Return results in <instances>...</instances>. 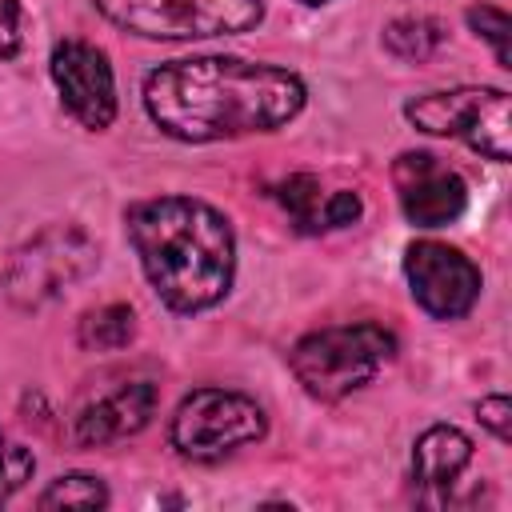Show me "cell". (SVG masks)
Listing matches in <instances>:
<instances>
[{"label": "cell", "instance_id": "1", "mask_svg": "<svg viewBox=\"0 0 512 512\" xmlns=\"http://www.w3.org/2000/svg\"><path fill=\"white\" fill-rule=\"evenodd\" d=\"M144 108L160 132L208 144L288 124L304 108V84L276 64L192 56L168 60L144 76Z\"/></svg>", "mask_w": 512, "mask_h": 512}, {"label": "cell", "instance_id": "2", "mask_svg": "<svg viewBox=\"0 0 512 512\" xmlns=\"http://www.w3.org/2000/svg\"><path fill=\"white\" fill-rule=\"evenodd\" d=\"M124 220L148 284L172 312H204L228 296L236 236L224 212L192 196H156L132 204Z\"/></svg>", "mask_w": 512, "mask_h": 512}, {"label": "cell", "instance_id": "3", "mask_svg": "<svg viewBox=\"0 0 512 512\" xmlns=\"http://www.w3.org/2000/svg\"><path fill=\"white\" fill-rule=\"evenodd\" d=\"M396 356V336L380 324H340L304 336L288 364L316 400H344L348 392L376 380Z\"/></svg>", "mask_w": 512, "mask_h": 512}, {"label": "cell", "instance_id": "4", "mask_svg": "<svg viewBox=\"0 0 512 512\" xmlns=\"http://www.w3.org/2000/svg\"><path fill=\"white\" fill-rule=\"evenodd\" d=\"M124 32L148 40H208L236 36L264 20V0H96Z\"/></svg>", "mask_w": 512, "mask_h": 512}, {"label": "cell", "instance_id": "5", "mask_svg": "<svg viewBox=\"0 0 512 512\" xmlns=\"http://www.w3.org/2000/svg\"><path fill=\"white\" fill-rule=\"evenodd\" d=\"M404 116L428 136H456L488 160L512 156V100L504 88H452L404 104Z\"/></svg>", "mask_w": 512, "mask_h": 512}, {"label": "cell", "instance_id": "6", "mask_svg": "<svg viewBox=\"0 0 512 512\" xmlns=\"http://www.w3.org/2000/svg\"><path fill=\"white\" fill-rule=\"evenodd\" d=\"M268 432V420L260 404L244 392L228 388H196L192 396L180 400L172 416V448L188 460H224L244 444H256Z\"/></svg>", "mask_w": 512, "mask_h": 512}, {"label": "cell", "instance_id": "7", "mask_svg": "<svg viewBox=\"0 0 512 512\" xmlns=\"http://www.w3.org/2000/svg\"><path fill=\"white\" fill-rule=\"evenodd\" d=\"M96 264V244L80 224H52L36 232L8 264V296L20 308H40L88 276Z\"/></svg>", "mask_w": 512, "mask_h": 512}, {"label": "cell", "instance_id": "8", "mask_svg": "<svg viewBox=\"0 0 512 512\" xmlns=\"http://www.w3.org/2000/svg\"><path fill=\"white\" fill-rule=\"evenodd\" d=\"M404 276L412 300L436 320L464 316L480 296V268L460 248L440 240H416L404 252Z\"/></svg>", "mask_w": 512, "mask_h": 512}, {"label": "cell", "instance_id": "9", "mask_svg": "<svg viewBox=\"0 0 512 512\" xmlns=\"http://www.w3.org/2000/svg\"><path fill=\"white\" fill-rule=\"evenodd\" d=\"M52 80L64 108L92 132L116 120V80L108 56L88 40H60L52 48Z\"/></svg>", "mask_w": 512, "mask_h": 512}, {"label": "cell", "instance_id": "10", "mask_svg": "<svg viewBox=\"0 0 512 512\" xmlns=\"http://www.w3.org/2000/svg\"><path fill=\"white\" fill-rule=\"evenodd\" d=\"M396 188L400 208L416 228H444L468 208L464 180L428 152H404L396 160Z\"/></svg>", "mask_w": 512, "mask_h": 512}, {"label": "cell", "instance_id": "11", "mask_svg": "<svg viewBox=\"0 0 512 512\" xmlns=\"http://www.w3.org/2000/svg\"><path fill=\"white\" fill-rule=\"evenodd\" d=\"M156 412V384L148 380H128L104 396H96L92 404L80 408L76 416V440L88 448L100 444H116L124 436H136Z\"/></svg>", "mask_w": 512, "mask_h": 512}, {"label": "cell", "instance_id": "12", "mask_svg": "<svg viewBox=\"0 0 512 512\" xmlns=\"http://www.w3.org/2000/svg\"><path fill=\"white\" fill-rule=\"evenodd\" d=\"M468 460H472V440L452 424L428 428L412 448V472L424 488H448L468 468Z\"/></svg>", "mask_w": 512, "mask_h": 512}, {"label": "cell", "instance_id": "13", "mask_svg": "<svg viewBox=\"0 0 512 512\" xmlns=\"http://www.w3.org/2000/svg\"><path fill=\"white\" fill-rule=\"evenodd\" d=\"M384 44L400 60H424L444 44V24L432 16H400L384 28Z\"/></svg>", "mask_w": 512, "mask_h": 512}, {"label": "cell", "instance_id": "14", "mask_svg": "<svg viewBox=\"0 0 512 512\" xmlns=\"http://www.w3.org/2000/svg\"><path fill=\"white\" fill-rule=\"evenodd\" d=\"M136 332V312L128 304H104L80 320V344L92 352H112L124 348Z\"/></svg>", "mask_w": 512, "mask_h": 512}, {"label": "cell", "instance_id": "15", "mask_svg": "<svg viewBox=\"0 0 512 512\" xmlns=\"http://www.w3.org/2000/svg\"><path fill=\"white\" fill-rule=\"evenodd\" d=\"M280 204L292 216V224L300 232H320L324 228V196H320V180L308 172H296L280 184Z\"/></svg>", "mask_w": 512, "mask_h": 512}, {"label": "cell", "instance_id": "16", "mask_svg": "<svg viewBox=\"0 0 512 512\" xmlns=\"http://www.w3.org/2000/svg\"><path fill=\"white\" fill-rule=\"evenodd\" d=\"M104 504H108V488L88 472L56 476L40 496V508H104Z\"/></svg>", "mask_w": 512, "mask_h": 512}, {"label": "cell", "instance_id": "17", "mask_svg": "<svg viewBox=\"0 0 512 512\" xmlns=\"http://www.w3.org/2000/svg\"><path fill=\"white\" fill-rule=\"evenodd\" d=\"M468 28H472L476 36H484V40L496 48L500 68H512V48H508L512 20H508L504 8H496V4H472V8H468Z\"/></svg>", "mask_w": 512, "mask_h": 512}, {"label": "cell", "instance_id": "18", "mask_svg": "<svg viewBox=\"0 0 512 512\" xmlns=\"http://www.w3.org/2000/svg\"><path fill=\"white\" fill-rule=\"evenodd\" d=\"M32 468H36L32 452L20 444H8L0 432V500L12 496L16 488H24V480H32Z\"/></svg>", "mask_w": 512, "mask_h": 512}, {"label": "cell", "instance_id": "19", "mask_svg": "<svg viewBox=\"0 0 512 512\" xmlns=\"http://www.w3.org/2000/svg\"><path fill=\"white\" fill-rule=\"evenodd\" d=\"M24 44V8L20 0H0V60H12Z\"/></svg>", "mask_w": 512, "mask_h": 512}, {"label": "cell", "instance_id": "20", "mask_svg": "<svg viewBox=\"0 0 512 512\" xmlns=\"http://www.w3.org/2000/svg\"><path fill=\"white\" fill-rule=\"evenodd\" d=\"M476 416H480V424H484L496 440H508V436H512V404H508V396H484V400L476 404Z\"/></svg>", "mask_w": 512, "mask_h": 512}, {"label": "cell", "instance_id": "21", "mask_svg": "<svg viewBox=\"0 0 512 512\" xmlns=\"http://www.w3.org/2000/svg\"><path fill=\"white\" fill-rule=\"evenodd\" d=\"M360 212H364V204H360L356 192H332V196H324V228H348V224L360 220Z\"/></svg>", "mask_w": 512, "mask_h": 512}, {"label": "cell", "instance_id": "22", "mask_svg": "<svg viewBox=\"0 0 512 512\" xmlns=\"http://www.w3.org/2000/svg\"><path fill=\"white\" fill-rule=\"evenodd\" d=\"M300 4H312L316 8V4H328V0H300Z\"/></svg>", "mask_w": 512, "mask_h": 512}]
</instances>
